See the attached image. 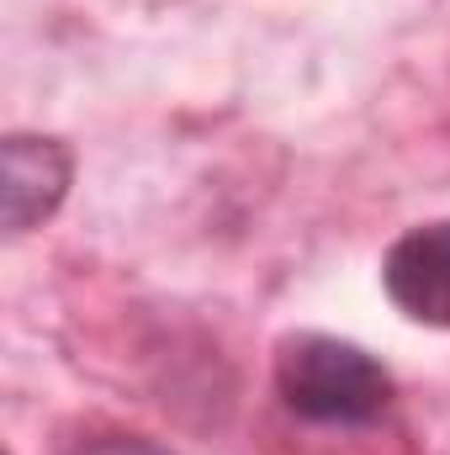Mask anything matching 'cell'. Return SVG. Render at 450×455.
<instances>
[{
	"label": "cell",
	"mask_w": 450,
	"mask_h": 455,
	"mask_svg": "<svg viewBox=\"0 0 450 455\" xmlns=\"http://www.w3.org/2000/svg\"><path fill=\"white\" fill-rule=\"evenodd\" d=\"M281 403L308 424H371L392 403V376L360 344L297 334L276 355Z\"/></svg>",
	"instance_id": "1"
},
{
	"label": "cell",
	"mask_w": 450,
	"mask_h": 455,
	"mask_svg": "<svg viewBox=\"0 0 450 455\" xmlns=\"http://www.w3.org/2000/svg\"><path fill=\"white\" fill-rule=\"evenodd\" d=\"M382 275H387L392 302L408 318L450 329V223H430V228L403 233L392 243Z\"/></svg>",
	"instance_id": "2"
},
{
	"label": "cell",
	"mask_w": 450,
	"mask_h": 455,
	"mask_svg": "<svg viewBox=\"0 0 450 455\" xmlns=\"http://www.w3.org/2000/svg\"><path fill=\"white\" fill-rule=\"evenodd\" d=\"M0 159H5V186H0L5 233H27L64 202V191H69V154L53 138H21L16 132V138H5Z\"/></svg>",
	"instance_id": "3"
}]
</instances>
